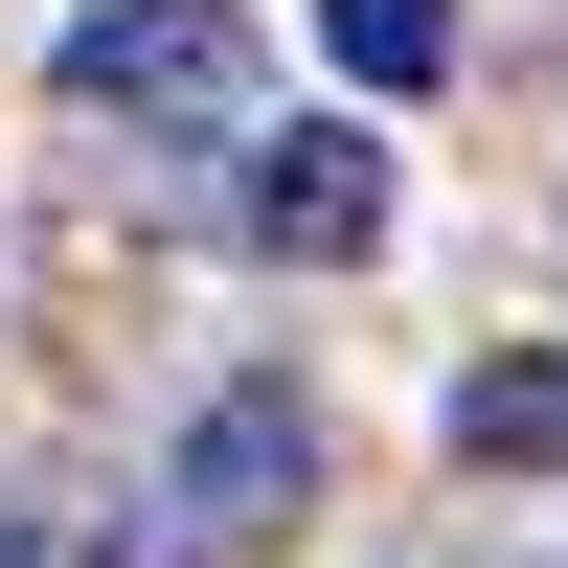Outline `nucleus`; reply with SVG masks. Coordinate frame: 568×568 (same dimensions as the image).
I'll return each mask as SVG.
<instances>
[{
	"instance_id": "f257e3e1",
	"label": "nucleus",
	"mask_w": 568,
	"mask_h": 568,
	"mask_svg": "<svg viewBox=\"0 0 568 568\" xmlns=\"http://www.w3.org/2000/svg\"><path fill=\"white\" fill-rule=\"evenodd\" d=\"M69 114H114V136H251V23L227 0H91L69 23Z\"/></svg>"
},
{
	"instance_id": "39448f33",
	"label": "nucleus",
	"mask_w": 568,
	"mask_h": 568,
	"mask_svg": "<svg viewBox=\"0 0 568 568\" xmlns=\"http://www.w3.org/2000/svg\"><path fill=\"white\" fill-rule=\"evenodd\" d=\"M318 45H342L364 91H433L455 69V0H318Z\"/></svg>"
},
{
	"instance_id": "20e7f679",
	"label": "nucleus",
	"mask_w": 568,
	"mask_h": 568,
	"mask_svg": "<svg viewBox=\"0 0 568 568\" xmlns=\"http://www.w3.org/2000/svg\"><path fill=\"white\" fill-rule=\"evenodd\" d=\"M455 455H478V478H546V455H568V364H546V342L455 364Z\"/></svg>"
},
{
	"instance_id": "f03ea898",
	"label": "nucleus",
	"mask_w": 568,
	"mask_h": 568,
	"mask_svg": "<svg viewBox=\"0 0 568 568\" xmlns=\"http://www.w3.org/2000/svg\"><path fill=\"white\" fill-rule=\"evenodd\" d=\"M296 500H318V387H227L205 433L160 455V546H182V568H227V546H273Z\"/></svg>"
},
{
	"instance_id": "423d86ee",
	"label": "nucleus",
	"mask_w": 568,
	"mask_h": 568,
	"mask_svg": "<svg viewBox=\"0 0 568 568\" xmlns=\"http://www.w3.org/2000/svg\"><path fill=\"white\" fill-rule=\"evenodd\" d=\"M0 568H23V546H0Z\"/></svg>"
},
{
	"instance_id": "7ed1b4c3",
	"label": "nucleus",
	"mask_w": 568,
	"mask_h": 568,
	"mask_svg": "<svg viewBox=\"0 0 568 568\" xmlns=\"http://www.w3.org/2000/svg\"><path fill=\"white\" fill-rule=\"evenodd\" d=\"M251 251H296V273H342V251H387V136H251Z\"/></svg>"
}]
</instances>
